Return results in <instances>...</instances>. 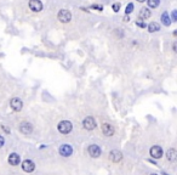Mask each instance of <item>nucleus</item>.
I'll use <instances>...</instances> for the list:
<instances>
[{
  "label": "nucleus",
  "mask_w": 177,
  "mask_h": 175,
  "mask_svg": "<svg viewBox=\"0 0 177 175\" xmlns=\"http://www.w3.org/2000/svg\"><path fill=\"white\" fill-rule=\"evenodd\" d=\"M129 20H130V18H129L127 16H125V17H124V21H129Z\"/></svg>",
  "instance_id": "nucleus-26"
},
{
  "label": "nucleus",
  "mask_w": 177,
  "mask_h": 175,
  "mask_svg": "<svg viewBox=\"0 0 177 175\" xmlns=\"http://www.w3.org/2000/svg\"><path fill=\"white\" fill-rule=\"evenodd\" d=\"M28 5H29V9L34 12H39L42 10V4L40 0H29Z\"/></svg>",
  "instance_id": "nucleus-10"
},
{
  "label": "nucleus",
  "mask_w": 177,
  "mask_h": 175,
  "mask_svg": "<svg viewBox=\"0 0 177 175\" xmlns=\"http://www.w3.org/2000/svg\"><path fill=\"white\" fill-rule=\"evenodd\" d=\"M109 159L114 163H118L123 159V153L119 151V150H113L110 153H109Z\"/></svg>",
  "instance_id": "nucleus-9"
},
{
  "label": "nucleus",
  "mask_w": 177,
  "mask_h": 175,
  "mask_svg": "<svg viewBox=\"0 0 177 175\" xmlns=\"http://www.w3.org/2000/svg\"><path fill=\"white\" fill-rule=\"evenodd\" d=\"M57 18L62 23H68V22H71L72 20V13L68 10H61L58 12V15H57Z\"/></svg>",
  "instance_id": "nucleus-2"
},
{
  "label": "nucleus",
  "mask_w": 177,
  "mask_h": 175,
  "mask_svg": "<svg viewBox=\"0 0 177 175\" xmlns=\"http://www.w3.org/2000/svg\"><path fill=\"white\" fill-rule=\"evenodd\" d=\"M134 11V4L132 2H130L127 6H126V10H125V12H126V15H129V13H131Z\"/></svg>",
  "instance_id": "nucleus-19"
},
{
  "label": "nucleus",
  "mask_w": 177,
  "mask_h": 175,
  "mask_svg": "<svg viewBox=\"0 0 177 175\" xmlns=\"http://www.w3.org/2000/svg\"><path fill=\"white\" fill-rule=\"evenodd\" d=\"M57 129H58V131L62 133V134H68V133H71L72 129H73V124H72L69 120H62V122L58 123Z\"/></svg>",
  "instance_id": "nucleus-1"
},
{
  "label": "nucleus",
  "mask_w": 177,
  "mask_h": 175,
  "mask_svg": "<svg viewBox=\"0 0 177 175\" xmlns=\"http://www.w3.org/2000/svg\"><path fill=\"white\" fill-rule=\"evenodd\" d=\"M10 106H11V108H12L15 112H20V111L22 109V107H23V102H22L21 99L13 97V99L10 101Z\"/></svg>",
  "instance_id": "nucleus-4"
},
{
  "label": "nucleus",
  "mask_w": 177,
  "mask_h": 175,
  "mask_svg": "<svg viewBox=\"0 0 177 175\" xmlns=\"http://www.w3.org/2000/svg\"><path fill=\"white\" fill-rule=\"evenodd\" d=\"M4 143H5V139H4V136L0 135V148L4 146Z\"/></svg>",
  "instance_id": "nucleus-23"
},
{
  "label": "nucleus",
  "mask_w": 177,
  "mask_h": 175,
  "mask_svg": "<svg viewBox=\"0 0 177 175\" xmlns=\"http://www.w3.org/2000/svg\"><path fill=\"white\" fill-rule=\"evenodd\" d=\"M166 157H168V159L170 161V162H175L177 158V152L175 148H170L168 152H166Z\"/></svg>",
  "instance_id": "nucleus-14"
},
{
  "label": "nucleus",
  "mask_w": 177,
  "mask_h": 175,
  "mask_svg": "<svg viewBox=\"0 0 177 175\" xmlns=\"http://www.w3.org/2000/svg\"><path fill=\"white\" fill-rule=\"evenodd\" d=\"M2 128H4V130H5V131H6V133H9V131H10V130H9V129H7V128H6V127H2Z\"/></svg>",
  "instance_id": "nucleus-25"
},
{
  "label": "nucleus",
  "mask_w": 177,
  "mask_h": 175,
  "mask_svg": "<svg viewBox=\"0 0 177 175\" xmlns=\"http://www.w3.org/2000/svg\"><path fill=\"white\" fill-rule=\"evenodd\" d=\"M147 1H148V6L152 7V9L158 7L159 4H160V0H147Z\"/></svg>",
  "instance_id": "nucleus-18"
},
{
  "label": "nucleus",
  "mask_w": 177,
  "mask_h": 175,
  "mask_svg": "<svg viewBox=\"0 0 177 175\" xmlns=\"http://www.w3.org/2000/svg\"><path fill=\"white\" fill-rule=\"evenodd\" d=\"M9 163L11 164V165H18L20 164V162H21V157H20V154H17V153H11L10 156H9Z\"/></svg>",
  "instance_id": "nucleus-12"
},
{
  "label": "nucleus",
  "mask_w": 177,
  "mask_h": 175,
  "mask_svg": "<svg viewBox=\"0 0 177 175\" xmlns=\"http://www.w3.org/2000/svg\"><path fill=\"white\" fill-rule=\"evenodd\" d=\"M91 7H92V9H97V10H100V11H101V10L103 9V7L101 6V5H92Z\"/></svg>",
  "instance_id": "nucleus-24"
},
{
  "label": "nucleus",
  "mask_w": 177,
  "mask_h": 175,
  "mask_svg": "<svg viewBox=\"0 0 177 175\" xmlns=\"http://www.w3.org/2000/svg\"><path fill=\"white\" fill-rule=\"evenodd\" d=\"M87 151H89V154H90L92 158H98V157L101 156V148H100V146H97V145H91V146H89Z\"/></svg>",
  "instance_id": "nucleus-7"
},
{
  "label": "nucleus",
  "mask_w": 177,
  "mask_h": 175,
  "mask_svg": "<svg viewBox=\"0 0 177 175\" xmlns=\"http://www.w3.org/2000/svg\"><path fill=\"white\" fill-rule=\"evenodd\" d=\"M83 127L86 130H94L96 128V120H95V118L94 117H86L83 120Z\"/></svg>",
  "instance_id": "nucleus-3"
},
{
  "label": "nucleus",
  "mask_w": 177,
  "mask_h": 175,
  "mask_svg": "<svg viewBox=\"0 0 177 175\" xmlns=\"http://www.w3.org/2000/svg\"><path fill=\"white\" fill-rule=\"evenodd\" d=\"M159 29H160V25L157 23V22H152V23L148 25V32H150V33L158 32Z\"/></svg>",
  "instance_id": "nucleus-16"
},
{
  "label": "nucleus",
  "mask_w": 177,
  "mask_h": 175,
  "mask_svg": "<svg viewBox=\"0 0 177 175\" xmlns=\"http://www.w3.org/2000/svg\"><path fill=\"white\" fill-rule=\"evenodd\" d=\"M136 25H137L138 27H142V28H144V27H146V23H143V22H141V21H137V22H136Z\"/></svg>",
  "instance_id": "nucleus-22"
},
{
  "label": "nucleus",
  "mask_w": 177,
  "mask_h": 175,
  "mask_svg": "<svg viewBox=\"0 0 177 175\" xmlns=\"http://www.w3.org/2000/svg\"><path fill=\"white\" fill-rule=\"evenodd\" d=\"M22 169H23L26 173H32V172H34V169H35V164H34V162H32V161H29V159H26V161L22 162Z\"/></svg>",
  "instance_id": "nucleus-8"
},
{
  "label": "nucleus",
  "mask_w": 177,
  "mask_h": 175,
  "mask_svg": "<svg viewBox=\"0 0 177 175\" xmlns=\"http://www.w3.org/2000/svg\"><path fill=\"white\" fill-rule=\"evenodd\" d=\"M150 10H148V7H143L141 9V12H140V17H141L142 20H147V18H149L150 17Z\"/></svg>",
  "instance_id": "nucleus-17"
},
{
  "label": "nucleus",
  "mask_w": 177,
  "mask_h": 175,
  "mask_svg": "<svg viewBox=\"0 0 177 175\" xmlns=\"http://www.w3.org/2000/svg\"><path fill=\"white\" fill-rule=\"evenodd\" d=\"M20 130H21L22 134L29 135V134L33 131V125H32L31 123H28V122H22L21 125H20Z\"/></svg>",
  "instance_id": "nucleus-6"
},
{
  "label": "nucleus",
  "mask_w": 177,
  "mask_h": 175,
  "mask_svg": "<svg viewBox=\"0 0 177 175\" xmlns=\"http://www.w3.org/2000/svg\"><path fill=\"white\" fill-rule=\"evenodd\" d=\"M163 175H168V174H166V173H163Z\"/></svg>",
  "instance_id": "nucleus-28"
},
{
  "label": "nucleus",
  "mask_w": 177,
  "mask_h": 175,
  "mask_svg": "<svg viewBox=\"0 0 177 175\" xmlns=\"http://www.w3.org/2000/svg\"><path fill=\"white\" fill-rule=\"evenodd\" d=\"M102 131L106 136H112L114 134V128L108 123H103L102 124Z\"/></svg>",
  "instance_id": "nucleus-13"
},
{
  "label": "nucleus",
  "mask_w": 177,
  "mask_h": 175,
  "mask_svg": "<svg viewBox=\"0 0 177 175\" xmlns=\"http://www.w3.org/2000/svg\"><path fill=\"white\" fill-rule=\"evenodd\" d=\"M171 21H177V12L175 10L172 11V18H171Z\"/></svg>",
  "instance_id": "nucleus-21"
},
{
  "label": "nucleus",
  "mask_w": 177,
  "mask_h": 175,
  "mask_svg": "<svg viewBox=\"0 0 177 175\" xmlns=\"http://www.w3.org/2000/svg\"><path fill=\"white\" fill-rule=\"evenodd\" d=\"M149 152H150V156H152L153 158H155V159H159V158L163 156V148H161L160 146H158V145L152 146Z\"/></svg>",
  "instance_id": "nucleus-5"
},
{
  "label": "nucleus",
  "mask_w": 177,
  "mask_h": 175,
  "mask_svg": "<svg viewBox=\"0 0 177 175\" xmlns=\"http://www.w3.org/2000/svg\"><path fill=\"white\" fill-rule=\"evenodd\" d=\"M60 153H61V156H63V157H69L72 153H73V148H72L71 145H62L61 147H60Z\"/></svg>",
  "instance_id": "nucleus-11"
},
{
  "label": "nucleus",
  "mask_w": 177,
  "mask_h": 175,
  "mask_svg": "<svg viewBox=\"0 0 177 175\" xmlns=\"http://www.w3.org/2000/svg\"><path fill=\"white\" fill-rule=\"evenodd\" d=\"M113 10H114L115 12H118V11L120 10V4H119V2H115V4L113 5Z\"/></svg>",
  "instance_id": "nucleus-20"
},
{
  "label": "nucleus",
  "mask_w": 177,
  "mask_h": 175,
  "mask_svg": "<svg viewBox=\"0 0 177 175\" xmlns=\"http://www.w3.org/2000/svg\"><path fill=\"white\" fill-rule=\"evenodd\" d=\"M137 1H140V2H143V1H146V0H137Z\"/></svg>",
  "instance_id": "nucleus-27"
},
{
  "label": "nucleus",
  "mask_w": 177,
  "mask_h": 175,
  "mask_svg": "<svg viewBox=\"0 0 177 175\" xmlns=\"http://www.w3.org/2000/svg\"><path fill=\"white\" fill-rule=\"evenodd\" d=\"M161 22H163V25L164 26H166V27H169L170 25H171V18H170V16H169V13L168 12H164L163 15H161Z\"/></svg>",
  "instance_id": "nucleus-15"
},
{
  "label": "nucleus",
  "mask_w": 177,
  "mask_h": 175,
  "mask_svg": "<svg viewBox=\"0 0 177 175\" xmlns=\"http://www.w3.org/2000/svg\"><path fill=\"white\" fill-rule=\"evenodd\" d=\"M152 175H158V174H152Z\"/></svg>",
  "instance_id": "nucleus-29"
}]
</instances>
